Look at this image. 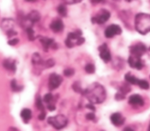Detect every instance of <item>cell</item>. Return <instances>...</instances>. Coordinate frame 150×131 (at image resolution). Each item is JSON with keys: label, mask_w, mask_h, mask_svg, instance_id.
<instances>
[{"label": "cell", "mask_w": 150, "mask_h": 131, "mask_svg": "<svg viewBox=\"0 0 150 131\" xmlns=\"http://www.w3.org/2000/svg\"><path fill=\"white\" fill-rule=\"evenodd\" d=\"M82 32L77 30L73 32H70L67 35L65 40V44L69 48H71L76 45L79 46L84 42V38L81 36Z\"/></svg>", "instance_id": "3957f363"}, {"label": "cell", "mask_w": 150, "mask_h": 131, "mask_svg": "<svg viewBox=\"0 0 150 131\" xmlns=\"http://www.w3.org/2000/svg\"><path fill=\"white\" fill-rule=\"evenodd\" d=\"M18 42H19V40L17 38H14V39H12L9 40L8 43V44H9L11 46H15L16 44H18Z\"/></svg>", "instance_id": "1f68e13d"}, {"label": "cell", "mask_w": 150, "mask_h": 131, "mask_svg": "<svg viewBox=\"0 0 150 131\" xmlns=\"http://www.w3.org/2000/svg\"><path fill=\"white\" fill-rule=\"evenodd\" d=\"M66 4H74L81 2L83 0H63Z\"/></svg>", "instance_id": "4dcf8cb0"}, {"label": "cell", "mask_w": 150, "mask_h": 131, "mask_svg": "<svg viewBox=\"0 0 150 131\" xmlns=\"http://www.w3.org/2000/svg\"><path fill=\"white\" fill-rule=\"evenodd\" d=\"M100 58L105 63L108 62L111 59V53L107 44L103 43L98 47Z\"/></svg>", "instance_id": "9c48e42d"}, {"label": "cell", "mask_w": 150, "mask_h": 131, "mask_svg": "<svg viewBox=\"0 0 150 131\" xmlns=\"http://www.w3.org/2000/svg\"><path fill=\"white\" fill-rule=\"evenodd\" d=\"M57 12L62 16H66L67 15V8L63 4L60 5L57 7Z\"/></svg>", "instance_id": "7402d4cb"}, {"label": "cell", "mask_w": 150, "mask_h": 131, "mask_svg": "<svg viewBox=\"0 0 150 131\" xmlns=\"http://www.w3.org/2000/svg\"><path fill=\"white\" fill-rule=\"evenodd\" d=\"M122 30L120 26L115 24L108 26L104 31V35L107 38H111L121 33Z\"/></svg>", "instance_id": "52a82bcc"}, {"label": "cell", "mask_w": 150, "mask_h": 131, "mask_svg": "<svg viewBox=\"0 0 150 131\" xmlns=\"http://www.w3.org/2000/svg\"><path fill=\"white\" fill-rule=\"evenodd\" d=\"M129 50L132 56L137 57H141L145 53L146 48L143 43H139L130 47Z\"/></svg>", "instance_id": "ba28073f"}, {"label": "cell", "mask_w": 150, "mask_h": 131, "mask_svg": "<svg viewBox=\"0 0 150 131\" xmlns=\"http://www.w3.org/2000/svg\"><path fill=\"white\" fill-rule=\"evenodd\" d=\"M127 2H131L132 0H125Z\"/></svg>", "instance_id": "ab89813d"}, {"label": "cell", "mask_w": 150, "mask_h": 131, "mask_svg": "<svg viewBox=\"0 0 150 131\" xmlns=\"http://www.w3.org/2000/svg\"><path fill=\"white\" fill-rule=\"evenodd\" d=\"M95 66L91 63L87 64L85 67V70L88 74H93L95 72Z\"/></svg>", "instance_id": "d4e9b609"}, {"label": "cell", "mask_w": 150, "mask_h": 131, "mask_svg": "<svg viewBox=\"0 0 150 131\" xmlns=\"http://www.w3.org/2000/svg\"><path fill=\"white\" fill-rule=\"evenodd\" d=\"M32 62L34 66H43L44 64L40 54L38 53H35L32 55Z\"/></svg>", "instance_id": "ac0fdd59"}, {"label": "cell", "mask_w": 150, "mask_h": 131, "mask_svg": "<svg viewBox=\"0 0 150 131\" xmlns=\"http://www.w3.org/2000/svg\"><path fill=\"white\" fill-rule=\"evenodd\" d=\"M28 21L32 23L38 22L40 19V15L37 11H32L26 16Z\"/></svg>", "instance_id": "2e32d148"}, {"label": "cell", "mask_w": 150, "mask_h": 131, "mask_svg": "<svg viewBox=\"0 0 150 131\" xmlns=\"http://www.w3.org/2000/svg\"><path fill=\"white\" fill-rule=\"evenodd\" d=\"M103 0H91V2L93 3H95V4H97L99 3L100 2H101Z\"/></svg>", "instance_id": "74e56055"}, {"label": "cell", "mask_w": 150, "mask_h": 131, "mask_svg": "<svg viewBox=\"0 0 150 131\" xmlns=\"http://www.w3.org/2000/svg\"><path fill=\"white\" fill-rule=\"evenodd\" d=\"M63 73L66 77H70L73 75V74H74V71L72 68H67L64 70Z\"/></svg>", "instance_id": "83f0119b"}, {"label": "cell", "mask_w": 150, "mask_h": 131, "mask_svg": "<svg viewBox=\"0 0 150 131\" xmlns=\"http://www.w3.org/2000/svg\"><path fill=\"white\" fill-rule=\"evenodd\" d=\"M62 81H63V78L60 75L56 73L51 74L49 78V83H48L49 88L50 90H53L56 89L60 86V85L62 82Z\"/></svg>", "instance_id": "8992f818"}, {"label": "cell", "mask_w": 150, "mask_h": 131, "mask_svg": "<svg viewBox=\"0 0 150 131\" xmlns=\"http://www.w3.org/2000/svg\"><path fill=\"white\" fill-rule=\"evenodd\" d=\"M125 80L131 84L136 85L137 84L138 79L136 78L135 76L131 75L129 73H127L125 75Z\"/></svg>", "instance_id": "ffe728a7"}, {"label": "cell", "mask_w": 150, "mask_h": 131, "mask_svg": "<svg viewBox=\"0 0 150 131\" xmlns=\"http://www.w3.org/2000/svg\"><path fill=\"white\" fill-rule=\"evenodd\" d=\"M47 109H48L49 111H53L55 110L56 107H55V106H54L53 105L50 104V105H49L47 106Z\"/></svg>", "instance_id": "8d00e7d4"}, {"label": "cell", "mask_w": 150, "mask_h": 131, "mask_svg": "<svg viewBox=\"0 0 150 131\" xmlns=\"http://www.w3.org/2000/svg\"><path fill=\"white\" fill-rule=\"evenodd\" d=\"M26 32H27V35H28V39L30 40H34L35 39V32L34 30L32 29V27H28L26 28Z\"/></svg>", "instance_id": "cb8c5ba5"}, {"label": "cell", "mask_w": 150, "mask_h": 131, "mask_svg": "<svg viewBox=\"0 0 150 131\" xmlns=\"http://www.w3.org/2000/svg\"><path fill=\"white\" fill-rule=\"evenodd\" d=\"M15 26V22L12 19H4L2 20L1 27L2 29L7 33L8 32L13 30V27Z\"/></svg>", "instance_id": "8fae6325"}, {"label": "cell", "mask_w": 150, "mask_h": 131, "mask_svg": "<svg viewBox=\"0 0 150 131\" xmlns=\"http://www.w3.org/2000/svg\"><path fill=\"white\" fill-rule=\"evenodd\" d=\"M128 62L131 67L135 68L138 70L142 69L144 66L141 57H137L133 56H131L128 58Z\"/></svg>", "instance_id": "30bf717a"}, {"label": "cell", "mask_w": 150, "mask_h": 131, "mask_svg": "<svg viewBox=\"0 0 150 131\" xmlns=\"http://www.w3.org/2000/svg\"><path fill=\"white\" fill-rule=\"evenodd\" d=\"M72 87H73V89L77 92H80V93H83V91L82 89H81V85L80 84H79V82H75L73 85H72Z\"/></svg>", "instance_id": "484cf974"}, {"label": "cell", "mask_w": 150, "mask_h": 131, "mask_svg": "<svg viewBox=\"0 0 150 131\" xmlns=\"http://www.w3.org/2000/svg\"><path fill=\"white\" fill-rule=\"evenodd\" d=\"M3 66L6 69L13 71H15L16 69L15 61L14 60H11V59L5 60L3 62Z\"/></svg>", "instance_id": "e0dca14e"}, {"label": "cell", "mask_w": 150, "mask_h": 131, "mask_svg": "<svg viewBox=\"0 0 150 131\" xmlns=\"http://www.w3.org/2000/svg\"><path fill=\"white\" fill-rule=\"evenodd\" d=\"M148 130L150 131V124H149V128H148Z\"/></svg>", "instance_id": "60d3db41"}, {"label": "cell", "mask_w": 150, "mask_h": 131, "mask_svg": "<svg viewBox=\"0 0 150 131\" xmlns=\"http://www.w3.org/2000/svg\"><path fill=\"white\" fill-rule=\"evenodd\" d=\"M54 65V61L53 59H49L47 60L46 62H44L43 66H45L46 68L52 67Z\"/></svg>", "instance_id": "f1b7e54d"}, {"label": "cell", "mask_w": 150, "mask_h": 131, "mask_svg": "<svg viewBox=\"0 0 150 131\" xmlns=\"http://www.w3.org/2000/svg\"><path fill=\"white\" fill-rule=\"evenodd\" d=\"M110 17V13L105 10L101 9L99 12L91 19L93 23H96L97 24H103L106 22Z\"/></svg>", "instance_id": "5b68a950"}, {"label": "cell", "mask_w": 150, "mask_h": 131, "mask_svg": "<svg viewBox=\"0 0 150 131\" xmlns=\"http://www.w3.org/2000/svg\"><path fill=\"white\" fill-rule=\"evenodd\" d=\"M141 88L144 89H148L149 88V82L144 80H139L138 81L137 84Z\"/></svg>", "instance_id": "44dd1931"}, {"label": "cell", "mask_w": 150, "mask_h": 131, "mask_svg": "<svg viewBox=\"0 0 150 131\" xmlns=\"http://www.w3.org/2000/svg\"><path fill=\"white\" fill-rule=\"evenodd\" d=\"M67 118L62 114L54 116H50L47 119V122L56 129H61L64 127L67 124Z\"/></svg>", "instance_id": "277c9868"}, {"label": "cell", "mask_w": 150, "mask_h": 131, "mask_svg": "<svg viewBox=\"0 0 150 131\" xmlns=\"http://www.w3.org/2000/svg\"><path fill=\"white\" fill-rule=\"evenodd\" d=\"M86 108H88L89 109H90V110H91V111H95V107L93 106V104H91V103L87 104V105H86Z\"/></svg>", "instance_id": "d590c367"}, {"label": "cell", "mask_w": 150, "mask_h": 131, "mask_svg": "<svg viewBox=\"0 0 150 131\" xmlns=\"http://www.w3.org/2000/svg\"><path fill=\"white\" fill-rule=\"evenodd\" d=\"M110 119L113 125L115 126L122 125L125 121V118L120 113H114L110 116Z\"/></svg>", "instance_id": "4fadbf2b"}, {"label": "cell", "mask_w": 150, "mask_h": 131, "mask_svg": "<svg viewBox=\"0 0 150 131\" xmlns=\"http://www.w3.org/2000/svg\"><path fill=\"white\" fill-rule=\"evenodd\" d=\"M53 99V95L50 93L46 94L43 97V101L46 103H49Z\"/></svg>", "instance_id": "f546056e"}, {"label": "cell", "mask_w": 150, "mask_h": 131, "mask_svg": "<svg viewBox=\"0 0 150 131\" xmlns=\"http://www.w3.org/2000/svg\"><path fill=\"white\" fill-rule=\"evenodd\" d=\"M128 103L132 105L143 106L144 101L141 95L138 94H134L129 97Z\"/></svg>", "instance_id": "7c38bea8"}, {"label": "cell", "mask_w": 150, "mask_h": 131, "mask_svg": "<svg viewBox=\"0 0 150 131\" xmlns=\"http://www.w3.org/2000/svg\"><path fill=\"white\" fill-rule=\"evenodd\" d=\"M95 115L94 113L91 112V113H88L86 115V118L87 119L90 120H93L95 119Z\"/></svg>", "instance_id": "d6a6232c"}, {"label": "cell", "mask_w": 150, "mask_h": 131, "mask_svg": "<svg viewBox=\"0 0 150 131\" xmlns=\"http://www.w3.org/2000/svg\"><path fill=\"white\" fill-rule=\"evenodd\" d=\"M39 40L42 44L45 51H47L49 47H53L54 45V40L50 38L46 37H40Z\"/></svg>", "instance_id": "9a60e30c"}, {"label": "cell", "mask_w": 150, "mask_h": 131, "mask_svg": "<svg viewBox=\"0 0 150 131\" xmlns=\"http://www.w3.org/2000/svg\"><path fill=\"white\" fill-rule=\"evenodd\" d=\"M27 2H35L36 1V0H25Z\"/></svg>", "instance_id": "f35d334b"}, {"label": "cell", "mask_w": 150, "mask_h": 131, "mask_svg": "<svg viewBox=\"0 0 150 131\" xmlns=\"http://www.w3.org/2000/svg\"><path fill=\"white\" fill-rule=\"evenodd\" d=\"M11 88L12 89L15 91V92H18V91H21L22 89V87L18 85L17 82H16V81L15 80H13L11 81Z\"/></svg>", "instance_id": "603a6c76"}, {"label": "cell", "mask_w": 150, "mask_h": 131, "mask_svg": "<svg viewBox=\"0 0 150 131\" xmlns=\"http://www.w3.org/2000/svg\"><path fill=\"white\" fill-rule=\"evenodd\" d=\"M50 27L54 32H60L63 29L64 25L62 20L56 19L50 23Z\"/></svg>", "instance_id": "5bb4252c"}, {"label": "cell", "mask_w": 150, "mask_h": 131, "mask_svg": "<svg viewBox=\"0 0 150 131\" xmlns=\"http://www.w3.org/2000/svg\"><path fill=\"white\" fill-rule=\"evenodd\" d=\"M124 98H125V95L122 94L120 92L117 93V94L115 95V99L117 100H122Z\"/></svg>", "instance_id": "836d02e7"}, {"label": "cell", "mask_w": 150, "mask_h": 131, "mask_svg": "<svg viewBox=\"0 0 150 131\" xmlns=\"http://www.w3.org/2000/svg\"><path fill=\"white\" fill-rule=\"evenodd\" d=\"M135 27L142 35L150 32V15L145 13H138L135 18Z\"/></svg>", "instance_id": "7a4b0ae2"}, {"label": "cell", "mask_w": 150, "mask_h": 131, "mask_svg": "<svg viewBox=\"0 0 150 131\" xmlns=\"http://www.w3.org/2000/svg\"><path fill=\"white\" fill-rule=\"evenodd\" d=\"M82 94L91 104H101L106 98V92L104 87L97 82L91 84Z\"/></svg>", "instance_id": "6da1fadb"}, {"label": "cell", "mask_w": 150, "mask_h": 131, "mask_svg": "<svg viewBox=\"0 0 150 131\" xmlns=\"http://www.w3.org/2000/svg\"><path fill=\"white\" fill-rule=\"evenodd\" d=\"M46 117V113L45 112V111L43 112H41V113L39 114V115L38 116V118L39 120H43L45 119Z\"/></svg>", "instance_id": "e575fe53"}, {"label": "cell", "mask_w": 150, "mask_h": 131, "mask_svg": "<svg viewBox=\"0 0 150 131\" xmlns=\"http://www.w3.org/2000/svg\"><path fill=\"white\" fill-rule=\"evenodd\" d=\"M36 105L37 108L40 110L41 112H43L44 111V106L42 104V99L40 97L37 98L36 101Z\"/></svg>", "instance_id": "4316f807"}, {"label": "cell", "mask_w": 150, "mask_h": 131, "mask_svg": "<svg viewBox=\"0 0 150 131\" xmlns=\"http://www.w3.org/2000/svg\"><path fill=\"white\" fill-rule=\"evenodd\" d=\"M21 116L25 122H27L32 118V111L28 108H25L21 111Z\"/></svg>", "instance_id": "d6986e66"}]
</instances>
